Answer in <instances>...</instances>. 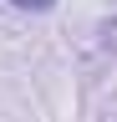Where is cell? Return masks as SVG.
<instances>
[{"label":"cell","instance_id":"6da1fadb","mask_svg":"<svg viewBox=\"0 0 117 122\" xmlns=\"http://www.w3.org/2000/svg\"><path fill=\"white\" fill-rule=\"evenodd\" d=\"M10 5H15V10H51L56 0H10Z\"/></svg>","mask_w":117,"mask_h":122}]
</instances>
